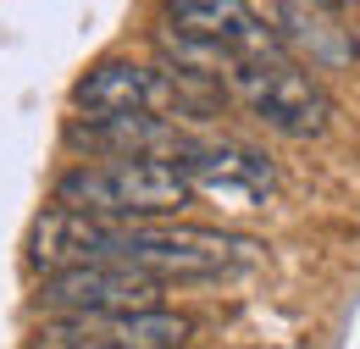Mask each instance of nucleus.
I'll return each mask as SVG.
<instances>
[{"label":"nucleus","mask_w":360,"mask_h":349,"mask_svg":"<svg viewBox=\"0 0 360 349\" xmlns=\"http://www.w3.org/2000/svg\"><path fill=\"white\" fill-rule=\"evenodd\" d=\"M321 6H338V0H321Z\"/></svg>","instance_id":"12"},{"label":"nucleus","mask_w":360,"mask_h":349,"mask_svg":"<svg viewBox=\"0 0 360 349\" xmlns=\"http://www.w3.org/2000/svg\"><path fill=\"white\" fill-rule=\"evenodd\" d=\"M45 338L67 344H94V349H183L194 338V322L183 310H100V316H56Z\"/></svg>","instance_id":"7"},{"label":"nucleus","mask_w":360,"mask_h":349,"mask_svg":"<svg viewBox=\"0 0 360 349\" xmlns=\"http://www.w3.org/2000/svg\"><path fill=\"white\" fill-rule=\"evenodd\" d=\"M34 266L61 272V266L111 261L144 272L155 283H194V277H233L266 261V244L250 233H222V227H172V222H89L72 211H45L34 222Z\"/></svg>","instance_id":"1"},{"label":"nucleus","mask_w":360,"mask_h":349,"mask_svg":"<svg viewBox=\"0 0 360 349\" xmlns=\"http://www.w3.org/2000/svg\"><path fill=\"white\" fill-rule=\"evenodd\" d=\"M217 94L222 89L183 78L172 67H144L134 56H111L78 78L72 106L84 117H161V122L188 117V122H200V117L217 111Z\"/></svg>","instance_id":"3"},{"label":"nucleus","mask_w":360,"mask_h":349,"mask_svg":"<svg viewBox=\"0 0 360 349\" xmlns=\"http://www.w3.org/2000/svg\"><path fill=\"white\" fill-rule=\"evenodd\" d=\"M217 89H227L244 111H255L266 128L288 133V139H316L333 117L327 89L316 84L311 67L288 61L283 50H261V56H233L222 67Z\"/></svg>","instance_id":"4"},{"label":"nucleus","mask_w":360,"mask_h":349,"mask_svg":"<svg viewBox=\"0 0 360 349\" xmlns=\"http://www.w3.org/2000/svg\"><path fill=\"white\" fill-rule=\"evenodd\" d=\"M255 17L266 23L271 44L288 56V61H311V67H344L355 56V39L349 28L333 17V6L321 0H250Z\"/></svg>","instance_id":"8"},{"label":"nucleus","mask_w":360,"mask_h":349,"mask_svg":"<svg viewBox=\"0 0 360 349\" xmlns=\"http://www.w3.org/2000/svg\"><path fill=\"white\" fill-rule=\"evenodd\" d=\"M39 349H94V344H67V338H45Z\"/></svg>","instance_id":"11"},{"label":"nucleus","mask_w":360,"mask_h":349,"mask_svg":"<svg viewBox=\"0 0 360 349\" xmlns=\"http://www.w3.org/2000/svg\"><path fill=\"white\" fill-rule=\"evenodd\" d=\"M67 139L78 150H100L111 161H172L188 133L178 122H161V117H84L72 122Z\"/></svg>","instance_id":"10"},{"label":"nucleus","mask_w":360,"mask_h":349,"mask_svg":"<svg viewBox=\"0 0 360 349\" xmlns=\"http://www.w3.org/2000/svg\"><path fill=\"white\" fill-rule=\"evenodd\" d=\"M167 28L183 34V39L238 50V56L277 50L271 34H266V23L255 17V6H250V0H167Z\"/></svg>","instance_id":"9"},{"label":"nucleus","mask_w":360,"mask_h":349,"mask_svg":"<svg viewBox=\"0 0 360 349\" xmlns=\"http://www.w3.org/2000/svg\"><path fill=\"white\" fill-rule=\"evenodd\" d=\"M155 294H161V283H155V277L128 272V266H111V261L61 266V272H45V283H39V305L56 310V316L144 310V305H155Z\"/></svg>","instance_id":"6"},{"label":"nucleus","mask_w":360,"mask_h":349,"mask_svg":"<svg viewBox=\"0 0 360 349\" xmlns=\"http://www.w3.org/2000/svg\"><path fill=\"white\" fill-rule=\"evenodd\" d=\"M178 177L194 194H211V200H233V205H261L271 189H277V167H271L261 150L250 144H233V139H183L172 150Z\"/></svg>","instance_id":"5"},{"label":"nucleus","mask_w":360,"mask_h":349,"mask_svg":"<svg viewBox=\"0 0 360 349\" xmlns=\"http://www.w3.org/2000/svg\"><path fill=\"white\" fill-rule=\"evenodd\" d=\"M194 205V189L167 161H84L56 183V211L89 222H167Z\"/></svg>","instance_id":"2"}]
</instances>
